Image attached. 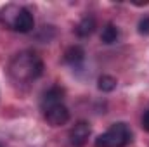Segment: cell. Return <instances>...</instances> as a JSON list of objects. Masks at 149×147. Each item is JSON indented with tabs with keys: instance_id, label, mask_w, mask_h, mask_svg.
Here are the masks:
<instances>
[{
	"instance_id": "1",
	"label": "cell",
	"mask_w": 149,
	"mask_h": 147,
	"mask_svg": "<svg viewBox=\"0 0 149 147\" xmlns=\"http://www.w3.org/2000/svg\"><path fill=\"white\" fill-rule=\"evenodd\" d=\"M43 73V62L35 52L23 50L9 62V76L16 85H28Z\"/></svg>"
},
{
	"instance_id": "2",
	"label": "cell",
	"mask_w": 149,
	"mask_h": 147,
	"mask_svg": "<svg viewBox=\"0 0 149 147\" xmlns=\"http://www.w3.org/2000/svg\"><path fill=\"white\" fill-rule=\"evenodd\" d=\"M0 21L3 23V26L17 33H30L35 28L33 14L26 7L17 5V3L5 5L0 12Z\"/></svg>"
},
{
	"instance_id": "3",
	"label": "cell",
	"mask_w": 149,
	"mask_h": 147,
	"mask_svg": "<svg viewBox=\"0 0 149 147\" xmlns=\"http://www.w3.org/2000/svg\"><path fill=\"white\" fill-rule=\"evenodd\" d=\"M132 142V130L127 123H114L104 133H101L94 146L95 147H127Z\"/></svg>"
},
{
	"instance_id": "4",
	"label": "cell",
	"mask_w": 149,
	"mask_h": 147,
	"mask_svg": "<svg viewBox=\"0 0 149 147\" xmlns=\"http://www.w3.org/2000/svg\"><path fill=\"white\" fill-rule=\"evenodd\" d=\"M43 116H45V119L50 126H61V125H66L70 121V111L64 104H57V106H52V107L45 109Z\"/></svg>"
},
{
	"instance_id": "5",
	"label": "cell",
	"mask_w": 149,
	"mask_h": 147,
	"mask_svg": "<svg viewBox=\"0 0 149 147\" xmlns=\"http://www.w3.org/2000/svg\"><path fill=\"white\" fill-rule=\"evenodd\" d=\"M88 137H90V126H88L87 121H78L71 128V132H70V142L74 147L85 146V142L88 140Z\"/></svg>"
},
{
	"instance_id": "6",
	"label": "cell",
	"mask_w": 149,
	"mask_h": 147,
	"mask_svg": "<svg viewBox=\"0 0 149 147\" xmlns=\"http://www.w3.org/2000/svg\"><path fill=\"white\" fill-rule=\"evenodd\" d=\"M63 101H64V90L61 87H50L47 92H43L42 101H40V107H42V111H45L52 106L63 104Z\"/></svg>"
},
{
	"instance_id": "7",
	"label": "cell",
	"mask_w": 149,
	"mask_h": 147,
	"mask_svg": "<svg viewBox=\"0 0 149 147\" xmlns=\"http://www.w3.org/2000/svg\"><path fill=\"white\" fill-rule=\"evenodd\" d=\"M83 59H85V52H83V49L81 47H78V45H74V47H70L66 52H64V61L68 62V64H71V66H80L81 62H83Z\"/></svg>"
},
{
	"instance_id": "8",
	"label": "cell",
	"mask_w": 149,
	"mask_h": 147,
	"mask_svg": "<svg viewBox=\"0 0 149 147\" xmlns=\"http://www.w3.org/2000/svg\"><path fill=\"white\" fill-rule=\"evenodd\" d=\"M94 30H95V19H94L92 16H87V17H83V19L78 23V26H76V35H78V37H88V35H92Z\"/></svg>"
},
{
	"instance_id": "9",
	"label": "cell",
	"mask_w": 149,
	"mask_h": 147,
	"mask_svg": "<svg viewBox=\"0 0 149 147\" xmlns=\"http://www.w3.org/2000/svg\"><path fill=\"white\" fill-rule=\"evenodd\" d=\"M118 38H120V30H118L113 23L106 24L104 30H102V33H101V40H102L104 43L111 45V43H116V42H118Z\"/></svg>"
},
{
	"instance_id": "10",
	"label": "cell",
	"mask_w": 149,
	"mask_h": 147,
	"mask_svg": "<svg viewBox=\"0 0 149 147\" xmlns=\"http://www.w3.org/2000/svg\"><path fill=\"white\" fill-rule=\"evenodd\" d=\"M116 88V78H113L109 74H102L99 78V90L102 92H113Z\"/></svg>"
},
{
	"instance_id": "11",
	"label": "cell",
	"mask_w": 149,
	"mask_h": 147,
	"mask_svg": "<svg viewBox=\"0 0 149 147\" xmlns=\"http://www.w3.org/2000/svg\"><path fill=\"white\" fill-rule=\"evenodd\" d=\"M139 33L141 35H149V17L141 19V23H139Z\"/></svg>"
},
{
	"instance_id": "12",
	"label": "cell",
	"mask_w": 149,
	"mask_h": 147,
	"mask_svg": "<svg viewBox=\"0 0 149 147\" xmlns=\"http://www.w3.org/2000/svg\"><path fill=\"white\" fill-rule=\"evenodd\" d=\"M142 128L146 130V132H149V109L144 112V116H142Z\"/></svg>"
},
{
	"instance_id": "13",
	"label": "cell",
	"mask_w": 149,
	"mask_h": 147,
	"mask_svg": "<svg viewBox=\"0 0 149 147\" xmlns=\"http://www.w3.org/2000/svg\"><path fill=\"white\" fill-rule=\"evenodd\" d=\"M0 147H3V146H2V144H0Z\"/></svg>"
}]
</instances>
